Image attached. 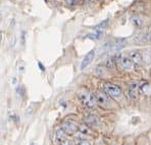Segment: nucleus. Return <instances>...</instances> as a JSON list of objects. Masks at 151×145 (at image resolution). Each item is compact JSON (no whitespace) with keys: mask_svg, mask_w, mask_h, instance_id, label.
<instances>
[{"mask_svg":"<svg viewBox=\"0 0 151 145\" xmlns=\"http://www.w3.org/2000/svg\"><path fill=\"white\" fill-rule=\"evenodd\" d=\"M78 96H79L80 101H81L84 105L87 106V107H89V108L94 107V106L96 105V103H97V100H96V96H95V94L88 92V91H81V92H79Z\"/></svg>","mask_w":151,"mask_h":145,"instance_id":"1","label":"nucleus"},{"mask_svg":"<svg viewBox=\"0 0 151 145\" xmlns=\"http://www.w3.org/2000/svg\"><path fill=\"white\" fill-rule=\"evenodd\" d=\"M102 88H103L104 92L109 97H113V98L119 97L122 95V93H123L122 89L119 86H116V85L112 83H104L102 85Z\"/></svg>","mask_w":151,"mask_h":145,"instance_id":"2","label":"nucleus"},{"mask_svg":"<svg viewBox=\"0 0 151 145\" xmlns=\"http://www.w3.org/2000/svg\"><path fill=\"white\" fill-rule=\"evenodd\" d=\"M133 41L137 44H145L151 43V30L150 31H144V32L139 33L137 36L133 38Z\"/></svg>","mask_w":151,"mask_h":145,"instance_id":"3","label":"nucleus"},{"mask_svg":"<svg viewBox=\"0 0 151 145\" xmlns=\"http://www.w3.org/2000/svg\"><path fill=\"white\" fill-rule=\"evenodd\" d=\"M95 96H96L97 103L100 104L102 107L108 108L110 106V104H111L110 103V97L107 94H105V93L96 92L95 93Z\"/></svg>","mask_w":151,"mask_h":145,"instance_id":"4","label":"nucleus"},{"mask_svg":"<svg viewBox=\"0 0 151 145\" xmlns=\"http://www.w3.org/2000/svg\"><path fill=\"white\" fill-rule=\"evenodd\" d=\"M61 129L68 135H73L79 130V126L72 121H64L61 124Z\"/></svg>","mask_w":151,"mask_h":145,"instance_id":"5","label":"nucleus"},{"mask_svg":"<svg viewBox=\"0 0 151 145\" xmlns=\"http://www.w3.org/2000/svg\"><path fill=\"white\" fill-rule=\"evenodd\" d=\"M119 63L122 64L124 70L126 71H132L134 69V63L133 61H131L130 57L126 56V55H123V54H119Z\"/></svg>","mask_w":151,"mask_h":145,"instance_id":"6","label":"nucleus"},{"mask_svg":"<svg viewBox=\"0 0 151 145\" xmlns=\"http://www.w3.org/2000/svg\"><path fill=\"white\" fill-rule=\"evenodd\" d=\"M129 57H130L131 61H133V63H134L135 66H137V68L142 66V64H143V57H142L141 53H140L139 51H137V50L131 51L130 56Z\"/></svg>","mask_w":151,"mask_h":145,"instance_id":"7","label":"nucleus"},{"mask_svg":"<svg viewBox=\"0 0 151 145\" xmlns=\"http://www.w3.org/2000/svg\"><path fill=\"white\" fill-rule=\"evenodd\" d=\"M94 56H95V51L94 50H91L90 52H88L87 54H86V56L84 57L83 61H82V63H81V70H85L89 64L93 61Z\"/></svg>","mask_w":151,"mask_h":145,"instance_id":"8","label":"nucleus"},{"mask_svg":"<svg viewBox=\"0 0 151 145\" xmlns=\"http://www.w3.org/2000/svg\"><path fill=\"white\" fill-rule=\"evenodd\" d=\"M138 92H139V86L136 82H132L129 87V96L131 99H137L138 97Z\"/></svg>","mask_w":151,"mask_h":145,"instance_id":"9","label":"nucleus"},{"mask_svg":"<svg viewBox=\"0 0 151 145\" xmlns=\"http://www.w3.org/2000/svg\"><path fill=\"white\" fill-rule=\"evenodd\" d=\"M139 93L143 95H148L151 94V84L148 83V82H143L141 85L139 86Z\"/></svg>","mask_w":151,"mask_h":145,"instance_id":"10","label":"nucleus"},{"mask_svg":"<svg viewBox=\"0 0 151 145\" xmlns=\"http://www.w3.org/2000/svg\"><path fill=\"white\" fill-rule=\"evenodd\" d=\"M130 22L132 23L133 26H135V27H141L142 25H143V23H144L143 19H142L140 15H136V14L131 17Z\"/></svg>","mask_w":151,"mask_h":145,"instance_id":"11","label":"nucleus"},{"mask_svg":"<svg viewBox=\"0 0 151 145\" xmlns=\"http://www.w3.org/2000/svg\"><path fill=\"white\" fill-rule=\"evenodd\" d=\"M65 132L63 130V129H56V130L54 131V139L56 140V141L60 142L61 140L65 139Z\"/></svg>","mask_w":151,"mask_h":145,"instance_id":"12","label":"nucleus"},{"mask_svg":"<svg viewBox=\"0 0 151 145\" xmlns=\"http://www.w3.org/2000/svg\"><path fill=\"white\" fill-rule=\"evenodd\" d=\"M84 121L87 125H90V126H96L98 124V119H97L95 115H87V117L84 119Z\"/></svg>","mask_w":151,"mask_h":145,"instance_id":"13","label":"nucleus"},{"mask_svg":"<svg viewBox=\"0 0 151 145\" xmlns=\"http://www.w3.org/2000/svg\"><path fill=\"white\" fill-rule=\"evenodd\" d=\"M126 45V40H124V39H119V40H117L116 42H115V44L113 45V49H114L115 51H119V50H121L122 48H124V46Z\"/></svg>","mask_w":151,"mask_h":145,"instance_id":"14","label":"nucleus"},{"mask_svg":"<svg viewBox=\"0 0 151 145\" xmlns=\"http://www.w3.org/2000/svg\"><path fill=\"white\" fill-rule=\"evenodd\" d=\"M102 36H103V32L102 31H97V32L93 33V34L87 35V38H90L92 40H99Z\"/></svg>","mask_w":151,"mask_h":145,"instance_id":"15","label":"nucleus"},{"mask_svg":"<svg viewBox=\"0 0 151 145\" xmlns=\"http://www.w3.org/2000/svg\"><path fill=\"white\" fill-rule=\"evenodd\" d=\"M105 66L108 69H114L115 68V59L114 57H109L107 61H105Z\"/></svg>","mask_w":151,"mask_h":145,"instance_id":"16","label":"nucleus"},{"mask_svg":"<svg viewBox=\"0 0 151 145\" xmlns=\"http://www.w3.org/2000/svg\"><path fill=\"white\" fill-rule=\"evenodd\" d=\"M107 25H108V19H105V21L101 22L99 25L95 26V29H96V30H101V29L106 28V27H107Z\"/></svg>","mask_w":151,"mask_h":145,"instance_id":"17","label":"nucleus"},{"mask_svg":"<svg viewBox=\"0 0 151 145\" xmlns=\"http://www.w3.org/2000/svg\"><path fill=\"white\" fill-rule=\"evenodd\" d=\"M79 131L82 134H83V135L90 133V130H89V128H88V127H85V126H79Z\"/></svg>","mask_w":151,"mask_h":145,"instance_id":"18","label":"nucleus"},{"mask_svg":"<svg viewBox=\"0 0 151 145\" xmlns=\"http://www.w3.org/2000/svg\"><path fill=\"white\" fill-rule=\"evenodd\" d=\"M76 145H92V143L90 141H88V140L84 139V140H79Z\"/></svg>","mask_w":151,"mask_h":145,"instance_id":"19","label":"nucleus"},{"mask_svg":"<svg viewBox=\"0 0 151 145\" xmlns=\"http://www.w3.org/2000/svg\"><path fill=\"white\" fill-rule=\"evenodd\" d=\"M25 42H26V32L25 31H22L21 33V43L22 45H25Z\"/></svg>","mask_w":151,"mask_h":145,"instance_id":"20","label":"nucleus"},{"mask_svg":"<svg viewBox=\"0 0 151 145\" xmlns=\"http://www.w3.org/2000/svg\"><path fill=\"white\" fill-rule=\"evenodd\" d=\"M65 3L68 6H75L78 3V0H65Z\"/></svg>","mask_w":151,"mask_h":145,"instance_id":"21","label":"nucleus"},{"mask_svg":"<svg viewBox=\"0 0 151 145\" xmlns=\"http://www.w3.org/2000/svg\"><path fill=\"white\" fill-rule=\"evenodd\" d=\"M58 145H72V143L68 139H63L60 142H58Z\"/></svg>","mask_w":151,"mask_h":145,"instance_id":"22","label":"nucleus"},{"mask_svg":"<svg viewBox=\"0 0 151 145\" xmlns=\"http://www.w3.org/2000/svg\"><path fill=\"white\" fill-rule=\"evenodd\" d=\"M146 58H147V62L151 64V49L146 52Z\"/></svg>","mask_w":151,"mask_h":145,"instance_id":"23","label":"nucleus"},{"mask_svg":"<svg viewBox=\"0 0 151 145\" xmlns=\"http://www.w3.org/2000/svg\"><path fill=\"white\" fill-rule=\"evenodd\" d=\"M33 110H34V105H31L30 107L26 110V115H31L33 113Z\"/></svg>","mask_w":151,"mask_h":145,"instance_id":"24","label":"nucleus"},{"mask_svg":"<svg viewBox=\"0 0 151 145\" xmlns=\"http://www.w3.org/2000/svg\"><path fill=\"white\" fill-rule=\"evenodd\" d=\"M95 70L96 71H99V72H97V74H98V75H103V72H104V70H103V68H102V66H97L96 69H95Z\"/></svg>","mask_w":151,"mask_h":145,"instance_id":"25","label":"nucleus"},{"mask_svg":"<svg viewBox=\"0 0 151 145\" xmlns=\"http://www.w3.org/2000/svg\"><path fill=\"white\" fill-rule=\"evenodd\" d=\"M38 66H39V68L41 69V71H45V68H44V66H43V64H42L40 61L38 62Z\"/></svg>","mask_w":151,"mask_h":145,"instance_id":"26","label":"nucleus"},{"mask_svg":"<svg viewBox=\"0 0 151 145\" xmlns=\"http://www.w3.org/2000/svg\"><path fill=\"white\" fill-rule=\"evenodd\" d=\"M17 83V78H13V81H12V84H15Z\"/></svg>","mask_w":151,"mask_h":145,"instance_id":"27","label":"nucleus"},{"mask_svg":"<svg viewBox=\"0 0 151 145\" xmlns=\"http://www.w3.org/2000/svg\"><path fill=\"white\" fill-rule=\"evenodd\" d=\"M31 145H36V144H35V143H31Z\"/></svg>","mask_w":151,"mask_h":145,"instance_id":"28","label":"nucleus"},{"mask_svg":"<svg viewBox=\"0 0 151 145\" xmlns=\"http://www.w3.org/2000/svg\"><path fill=\"white\" fill-rule=\"evenodd\" d=\"M48 1V0H45V2H47Z\"/></svg>","mask_w":151,"mask_h":145,"instance_id":"29","label":"nucleus"},{"mask_svg":"<svg viewBox=\"0 0 151 145\" xmlns=\"http://www.w3.org/2000/svg\"><path fill=\"white\" fill-rule=\"evenodd\" d=\"M13 1H14V0H13Z\"/></svg>","mask_w":151,"mask_h":145,"instance_id":"30","label":"nucleus"}]
</instances>
